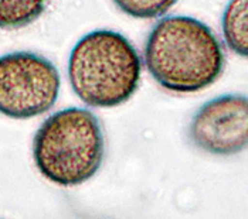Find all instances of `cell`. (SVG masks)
I'll return each instance as SVG.
<instances>
[{
    "instance_id": "obj_7",
    "label": "cell",
    "mask_w": 248,
    "mask_h": 219,
    "mask_svg": "<svg viewBox=\"0 0 248 219\" xmlns=\"http://www.w3.org/2000/svg\"><path fill=\"white\" fill-rule=\"evenodd\" d=\"M50 0H0V29L15 30L34 23Z\"/></svg>"
},
{
    "instance_id": "obj_3",
    "label": "cell",
    "mask_w": 248,
    "mask_h": 219,
    "mask_svg": "<svg viewBox=\"0 0 248 219\" xmlns=\"http://www.w3.org/2000/svg\"><path fill=\"white\" fill-rule=\"evenodd\" d=\"M105 156V139L96 116L82 108H67L44 120L33 140L40 174L60 187L91 180Z\"/></svg>"
},
{
    "instance_id": "obj_4",
    "label": "cell",
    "mask_w": 248,
    "mask_h": 219,
    "mask_svg": "<svg viewBox=\"0 0 248 219\" xmlns=\"http://www.w3.org/2000/svg\"><path fill=\"white\" fill-rule=\"evenodd\" d=\"M60 73L46 57L16 51L0 57V113L31 119L51 109L60 93Z\"/></svg>"
},
{
    "instance_id": "obj_8",
    "label": "cell",
    "mask_w": 248,
    "mask_h": 219,
    "mask_svg": "<svg viewBox=\"0 0 248 219\" xmlns=\"http://www.w3.org/2000/svg\"><path fill=\"white\" fill-rule=\"evenodd\" d=\"M177 0H114L118 10L134 18L151 20L163 16Z\"/></svg>"
},
{
    "instance_id": "obj_2",
    "label": "cell",
    "mask_w": 248,
    "mask_h": 219,
    "mask_svg": "<svg viewBox=\"0 0 248 219\" xmlns=\"http://www.w3.org/2000/svg\"><path fill=\"white\" fill-rule=\"evenodd\" d=\"M142 61L132 43L114 30L81 37L68 59V79L77 96L93 108H115L132 98Z\"/></svg>"
},
{
    "instance_id": "obj_5",
    "label": "cell",
    "mask_w": 248,
    "mask_h": 219,
    "mask_svg": "<svg viewBox=\"0 0 248 219\" xmlns=\"http://www.w3.org/2000/svg\"><path fill=\"white\" fill-rule=\"evenodd\" d=\"M191 143L213 156H234L248 148V96L221 95L206 102L193 116Z\"/></svg>"
},
{
    "instance_id": "obj_1",
    "label": "cell",
    "mask_w": 248,
    "mask_h": 219,
    "mask_svg": "<svg viewBox=\"0 0 248 219\" xmlns=\"http://www.w3.org/2000/svg\"><path fill=\"white\" fill-rule=\"evenodd\" d=\"M145 65L163 89L194 93L213 85L226 57L217 36L203 21L168 16L155 24L145 44Z\"/></svg>"
},
{
    "instance_id": "obj_6",
    "label": "cell",
    "mask_w": 248,
    "mask_h": 219,
    "mask_svg": "<svg viewBox=\"0 0 248 219\" xmlns=\"http://www.w3.org/2000/svg\"><path fill=\"white\" fill-rule=\"evenodd\" d=\"M221 29L230 50L248 58V0H230L223 13Z\"/></svg>"
}]
</instances>
